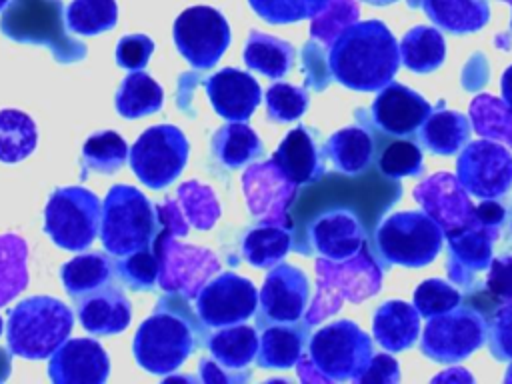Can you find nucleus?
Instances as JSON below:
<instances>
[{
	"label": "nucleus",
	"instance_id": "nucleus-1",
	"mask_svg": "<svg viewBox=\"0 0 512 384\" xmlns=\"http://www.w3.org/2000/svg\"><path fill=\"white\" fill-rule=\"evenodd\" d=\"M400 62L398 44L380 20L352 22L330 44L328 68L350 90L376 92L386 86Z\"/></svg>",
	"mask_w": 512,
	"mask_h": 384
},
{
	"label": "nucleus",
	"instance_id": "nucleus-2",
	"mask_svg": "<svg viewBox=\"0 0 512 384\" xmlns=\"http://www.w3.org/2000/svg\"><path fill=\"white\" fill-rule=\"evenodd\" d=\"M196 348V328L178 296L160 298L134 336V358L152 374H170Z\"/></svg>",
	"mask_w": 512,
	"mask_h": 384
},
{
	"label": "nucleus",
	"instance_id": "nucleus-3",
	"mask_svg": "<svg viewBox=\"0 0 512 384\" xmlns=\"http://www.w3.org/2000/svg\"><path fill=\"white\" fill-rule=\"evenodd\" d=\"M74 324L70 308L52 296H30L8 312V350L20 358H48L66 342Z\"/></svg>",
	"mask_w": 512,
	"mask_h": 384
},
{
	"label": "nucleus",
	"instance_id": "nucleus-4",
	"mask_svg": "<svg viewBox=\"0 0 512 384\" xmlns=\"http://www.w3.org/2000/svg\"><path fill=\"white\" fill-rule=\"evenodd\" d=\"M158 232L156 208L134 186L108 190L100 212V240L108 254L126 256L152 244Z\"/></svg>",
	"mask_w": 512,
	"mask_h": 384
},
{
	"label": "nucleus",
	"instance_id": "nucleus-5",
	"mask_svg": "<svg viewBox=\"0 0 512 384\" xmlns=\"http://www.w3.org/2000/svg\"><path fill=\"white\" fill-rule=\"evenodd\" d=\"M0 30L16 42L50 48L62 64L86 58V46L64 28V10L58 0H14L0 20Z\"/></svg>",
	"mask_w": 512,
	"mask_h": 384
},
{
	"label": "nucleus",
	"instance_id": "nucleus-6",
	"mask_svg": "<svg viewBox=\"0 0 512 384\" xmlns=\"http://www.w3.org/2000/svg\"><path fill=\"white\" fill-rule=\"evenodd\" d=\"M442 226L424 212H396L376 230V248L388 264L420 268L440 252Z\"/></svg>",
	"mask_w": 512,
	"mask_h": 384
},
{
	"label": "nucleus",
	"instance_id": "nucleus-7",
	"mask_svg": "<svg viewBox=\"0 0 512 384\" xmlns=\"http://www.w3.org/2000/svg\"><path fill=\"white\" fill-rule=\"evenodd\" d=\"M308 356L318 380H358L372 358V342L354 322L338 320L312 336Z\"/></svg>",
	"mask_w": 512,
	"mask_h": 384
},
{
	"label": "nucleus",
	"instance_id": "nucleus-8",
	"mask_svg": "<svg viewBox=\"0 0 512 384\" xmlns=\"http://www.w3.org/2000/svg\"><path fill=\"white\" fill-rule=\"evenodd\" d=\"M100 200L82 186L54 190L44 208V232L64 250L80 252L100 230Z\"/></svg>",
	"mask_w": 512,
	"mask_h": 384
},
{
	"label": "nucleus",
	"instance_id": "nucleus-9",
	"mask_svg": "<svg viewBox=\"0 0 512 384\" xmlns=\"http://www.w3.org/2000/svg\"><path fill=\"white\" fill-rule=\"evenodd\" d=\"M186 158L188 140L182 130L172 124H158L144 130L128 154L132 172L152 190H162L172 184L186 166Z\"/></svg>",
	"mask_w": 512,
	"mask_h": 384
},
{
	"label": "nucleus",
	"instance_id": "nucleus-10",
	"mask_svg": "<svg viewBox=\"0 0 512 384\" xmlns=\"http://www.w3.org/2000/svg\"><path fill=\"white\" fill-rule=\"evenodd\" d=\"M152 246L158 254V284L166 292L192 298L200 292L206 278L218 270V260L210 250L180 244L162 228H158Z\"/></svg>",
	"mask_w": 512,
	"mask_h": 384
},
{
	"label": "nucleus",
	"instance_id": "nucleus-11",
	"mask_svg": "<svg viewBox=\"0 0 512 384\" xmlns=\"http://www.w3.org/2000/svg\"><path fill=\"white\" fill-rule=\"evenodd\" d=\"M178 52L192 68H212L230 44V26L226 18L210 6L186 8L172 30Z\"/></svg>",
	"mask_w": 512,
	"mask_h": 384
},
{
	"label": "nucleus",
	"instance_id": "nucleus-12",
	"mask_svg": "<svg viewBox=\"0 0 512 384\" xmlns=\"http://www.w3.org/2000/svg\"><path fill=\"white\" fill-rule=\"evenodd\" d=\"M486 336L482 316L472 308H452L430 316L422 334V354L436 362L454 364L472 354Z\"/></svg>",
	"mask_w": 512,
	"mask_h": 384
},
{
	"label": "nucleus",
	"instance_id": "nucleus-13",
	"mask_svg": "<svg viewBox=\"0 0 512 384\" xmlns=\"http://www.w3.org/2000/svg\"><path fill=\"white\" fill-rule=\"evenodd\" d=\"M256 288L248 278L224 272L200 288L196 312L206 326H232L256 310Z\"/></svg>",
	"mask_w": 512,
	"mask_h": 384
},
{
	"label": "nucleus",
	"instance_id": "nucleus-14",
	"mask_svg": "<svg viewBox=\"0 0 512 384\" xmlns=\"http://www.w3.org/2000/svg\"><path fill=\"white\" fill-rule=\"evenodd\" d=\"M458 182L480 198H496L512 184V154L490 140L472 142L458 158Z\"/></svg>",
	"mask_w": 512,
	"mask_h": 384
},
{
	"label": "nucleus",
	"instance_id": "nucleus-15",
	"mask_svg": "<svg viewBox=\"0 0 512 384\" xmlns=\"http://www.w3.org/2000/svg\"><path fill=\"white\" fill-rule=\"evenodd\" d=\"M108 372V354L92 338L66 340L48 362V376L56 384H102Z\"/></svg>",
	"mask_w": 512,
	"mask_h": 384
},
{
	"label": "nucleus",
	"instance_id": "nucleus-16",
	"mask_svg": "<svg viewBox=\"0 0 512 384\" xmlns=\"http://www.w3.org/2000/svg\"><path fill=\"white\" fill-rule=\"evenodd\" d=\"M308 300V278L302 270L280 264L272 268L260 292L262 314L272 322H294Z\"/></svg>",
	"mask_w": 512,
	"mask_h": 384
},
{
	"label": "nucleus",
	"instance_id": "nucleus-17",
	"mask_svg": "<svg viewBox=\"0 0 512 384\" xmlns=\"http://www.w3.org/2000/svg\"><path fill=\"white\" fill-rule=\"evenodd\" d=\"M206 94L216 114L230 122L250 118L262 98L258 82L236 68H222L212 74L206 80Z\"/></svg>",
	"mask_w": 512,
	"mask_h": 384
},
{
	"label": "nucleus",
	"instance_id": "nucleus-18",
	"mask_svg": "<svg viewBox=\"0 0 512 384\" xmlns=\"http://www.w3.org/2000/svg\"><path fill=\"white\" fill-rule=\"evenodd\" d=\"M432 112L430 104L404 84H388L372 104V116L376 124L396 136L414 132Z\"/></svg>",
	"mask_w": 512,
	"mask_h": 384
},
{
	"label": "nucleus",
	"instance_id": "nucleus-19",
	"mask_svg": "<svg viewBox=\"0 0 512 384\" xmlns=\"http://www.w3.org/2000/svg\"><path fill=\"white\" fill-rule=\"evenodd\" d=\"M130 302L122 290L114 286H100L78 302V318L84 330L96 336L120 334L130 324Z\"/></svg>",
	"mask_w": 512,
	"mask_h": 384
},
{
	"label": "nucleus",
	"instance_id": "nucleus-20",
	"mask_svg": "<svg viewBox=\"0 0 512 384\" xmlns=\"http://www.w3.org/2000/svg\"><path fill=\"white\" fill-rule=\"evenodd\" d=\"M316 250L330 260H348L356 256L364 244V232L356 216L348 210H332L322 214L310 226Z\"/></svg>",
	"mask_w": 512,
	"mask_h": 384
},
{
	"label": "nucleus",
	"instance_id": "nucleus-21",
	"mask_svg": "<svg viewBox=\"0 0 512 384\" xmlns=\"http://www.w3.org/2000/svg\"><path fill=\"white\" fill-rule=\"evenodd\" d=\"M276 170L282 174V178L292 184H308L322 176L324 166L318 158L316 146L306 132V128L298 126L286 134V138L280 142L274 158H272Z\"/></svg>",
	"mask_w": 512,
	"mask_h": 384
},
{
	"label": "nucleus",
	"instance_id": "nucleus-22",
	"mask_svg": "<svg viewBox=\"0 0 512 384\" xmlns=\"http://www.w3.org/2000/svg\"><path fill=\"white\" fill-rule=\"evenodd\" d=\"M496 230L490 224L474 222L450 232V276L462 278V272H478L488 266L490 246Z\"/></svg>",
	"mask_w": 512,
	"mask_h": 384
},
{
	"label": "nucleus",
	"instance_id": "nucleus-23",
	"mask_svg": "<svg viewBox=\"0 0 512 384\" xmlns=\"http://www.w3.org/2000/svg\"><path fill=\"white\" fill-rule=\"evenodd\" d=\"M372 330L382 348L400 352L412 346L420 332L418 310L402 300H388L376 310Z\"/></svg>",
	"mask_w": 512,
	"mask_h": 384
},
{
	"label": "nucleus",
	"instance_id": "nucleus-24",
	"mask_svg": "<svg viewBox=\"0 0 512 384\" xmlns=\"http://www.w3.org/2000/svg\"><path fill=\"white\" fill-rule=\"evenodd\" d=\"M420 6L434 24L454 34L474 32L490 18L486 0H422Z\"/></svg>",
	"mask_w": 512,
	"mask_h": 384
},
{
	"label": "nucleus",
	"instance_id": "nucleus-25",
	"mask_svg": "<svg viewBox=\"0 0 512 384\" xmlns=\"http://www.w3.org/2000/svg\"><path fill=\"white\" fill-rule=\"evenodd\" d=\"M164 92L160 84L146 72L134 70L128 74L116 94V110L124 118H140L162 108Z\"/></svg>",
	"mask_w": 512,
	"mask_h": 384
},
{
	"label": "nucleus",
	"instance_id": "nucleus-26",
	"mask_svg": "<svg viewBox=\"0 0 512 384\" xmlns=\"http://www.w3.org/2000/svg\"><path fill=\"white\" fill-rule=\"evenodd\" d=\"M398 52L406 68L418 74H426L444 62L446 46L442 34L436 28L416 26L404 34Z\"/></svg>",
	"mask_w": 512,
	"mask_h": 384
},
{
	"label": "nucleus",
	"instance_id": "nucleus-27",
	"mask_svg": "<svg viewBox=\"0 0 512 384\" xmlns=\"http://www.w3.org/2000/svg\"><path fill=\"white\" fill-rule=\"evenodd\" d=\"M38 142L34 120L16 108L0 110V162L14 164L32 154Z\"/></svg>",
	"mask_w": 512,
	"mask_h": 384
},
{
	"label": "nucleus",
	"instance_id": "nucleus-28",
	"mask_svg": "<svg viewBox=\"0 0 512 384\" xmlns=\"http://www.w3.org/2000/svg\"><path fill=\"white\" fill-rule=\"evenodd\" d=\"M470 124L468 118L460 112L438 110L430 112L422 122L420 138L426 148L434 154H454L468 138Z\"/></svg>",
	"mask_w": 512,
	"mask_h": 384
},
{
	"label": "nucleus",
	"instance_id": "nucleus-29",
	"mask_svg": "<svg viewBox=\"0 0 512 384\" xmlns=\"http://www.w3.org/2000/svg\"><path fill=\"white\" fill-rule=\"evenodd\" d=\"M112 276L110 260L100 252H88L72 258L60 268V278L70 296L82 298L108 284Z\"/></svg>",
	"mask_w": 512,
	"mask_h": 384
},
{
	"label": "nucleus",
	"instance_id": "nucleus-30",
	"mask_svg": "<svg viewBox=\"0 0 512 384\" xmlns=\"http://www.w3.org/2000/svg\"><path fill=\"white\" fill-rule=\"evenodd\" d=\"M294 60V48L270 34L252 32L246 48L244 62L248 68L262 72L268 78H282Z\"/></svg>",
	"mask_w": 512,
	"mask_h": 384
},
{
	"label": "nucleus",
	"instance_id": "nucleus-31",
	"mask_svg": "<svg viewBox=\"0 0 512 384\" xmlns=\"http://www.w3.org/2000/svg\"><path fill=\"white\" fill-rule=\"evenodd\" d=\"M28 246L18 234L0 236V306L14 300L28 284Z\"/></svg>",
	"mask_w": 512,
	"mask_h": 384
},
{
	"label": "nucleus",
	"instance_id": "nucleus-32",
	"mask_svg": "<svg viewBox=\"0 0 512 384\" xmlns=\"http://www.w3.org/2000/svg\"><path fill=\"white\" fill-rule=\"evenodd\" d=\"M212 358L230 370L248 366L258 350V336L250 326H230L208 340Z\"/></svg>",
	"mask_w": 512,
	"mask_h": 384
},
{
	"label": "nucleus",
	"instance_id": "nucleus-33",
	"mask_svg": "<svg viewBox=\"0 0 512 384\" xmlns=\"http://www.w3.org/2000/svg\"><path fill=\"white\" fill-rule=\"evenodd\" d=\"M326 152L340 172L358 174L372 158V138L362 128L350 126L332 134Z\"/></svg>",
	"mask_w": 512,
	"mask_h": 384
},
{
	"label": "nucleus",
	"instance_id": "nucleus-34",
	"mask_svg": "<svg viewBox=\"0 0 512 384\" xmlns=\"http://www.w3.org/2000/svg\"><path fill=\"white\" fill-rule=\"evenodd\" d=\"M116 20V0H72L66 8V28L80 36H94L112 30Z\"/></svg>",
	"mask_w": 512,
	"mask_h": 384
},
{
	"label": "nucleus",
	"instance_id": "nucleus-35",
	"mask_svg": "<svg viewBox=\"0 0 512 384\" xmlns=\"http://www.w3.org/2000/svg\"><path fill=\"white\" fill-rule=\"evenodd\" d=\"M212 150L220 164L238 168L260 154V140L246 124H228L214 134Z\"/></svg>",
	"mask_w": 512,
	"mask_h": 384
},
{
	"label": "nucleus",
	"instance_id": "nucleus-36",
	"mask_svg": "<svg viewBox=\"0 0 512 384\" xmlns=\"http://www.w3.org/2000/svg\"><path fill=\"white\" fill-rule=\"evenodd\" d=\"M128 158V146L118 132L104 130L92 134L82 146V172L88 170L100 174H114L118 172Z\"/></svg>",
	"mask_w": 512,
	"mask_h": 384
},
{
	"label": "nucleus",
	"instance_id": "nucleus-37",
	"mask_svg": "<svg viewBox=\"0 0 512 384\" xmlns=\"http://www.w3.org/2000/svg\"><path fill=\"white\" fill-rule=\"evenodd\" d=\"M288 248H290L288 232L270 222L250 230L242 244L244 258L258 268L276 264L288 252Z\"/></svg>",
	"mask_w": 512,
	"mask_h": 384
},
{
	"label": "nucleus",
	"instance_id": "nucleus-38",
	"mask_svg": "<svg viewBox=\"0 0 512 384\" xmlns=\"http://www.w3.org/2000/svg\"><path fill=\"white\" fill-rule=\"evenodd\" d=\"M302 354V334L294 328L272 326L262 334L258 364L262 368H290Z\"/></svg>",
	"mask_w": 512,
	"mask_h": 384
},
{
	"label": "nucleus",
	"instance_id": "nucleus-39",
	"mask_svg": "<svg viewBox=\"0 0 512 384\" xmlns=\"http://www.w3.org/2000/svg\"><path fill=\"white\" fill-rule=\"evenodd\" d=\"M174 202H176L182 218L188 222V226L192 224L194 228H200V230L210 228L220 214L218 200L214 198L212 190L196 180L184 182L178 188Z\"/></svg>",
	"mask_w": 512,
	"mask_h": 384
},
{
	"label": "nucleus",
	"instance_id": "nucleus-40",
	"mask_svg": "<svg viewBox=\"0 0 512 384\" xmlns=\"http://www.w3.org/2000/svg\"><path fill=\"white\" fill-rule=\"evenodd\" d=\"M116 272L132 290H150L158 282V254L152 244L126 254L116 262Z\"/></svg>",
	"mask_w": 512,
	"mask_h": 384
},
{
	"label": "nucleus",
	"instance_id": "nucleus-41",
	"mask_svg": "<svg viewBox=\"0 0 512 384\" xmlns=\"http://www.w3.org/2000/svg\"><path fill=\"white\" fill-rule=\"evenodd\" d=\"M252 10L270 24H290L314 18L328 0H248Z\"/></svg>",
	"mask_w": 512,
	"mask_h": 384
},
{
	"label": "nucleus",
	"instance_id": "nucleus-42",
	"mask_svg": "<svg viewBox=\"0 0 512 384\" xmlns=\"http://www.w3.org/2000/svg\"><path fill=\"white\" fill-rule=\"evenodd\" d=\"M358 18V6L354 0H328V4L312 18L310 34L326 44Z\"/></svg>",
	"mask_w": 512,
	"mask_h": 384
},
{
	"label": "nucleus",
	"instance_id": "nucleus-43",
	"mask_svg": "<svg viewBox=\"0 0 512 384\" xmlns=\"http://www.w3.org/2000/svg\"><path fill=\"white\" fill-rule=\"evenodd\" d=\"M460 304V292L448 282L430 278L424 280L414 292V306L424 318L448 312Z\"/></svg>",
	"mask_w": 512,
	"mask_h": 384
},
{
	"label": "nucleus",
	"instance_id": "nucleus-44",
	"mask_svg": "<svg viewBox=\"0 0 512 384\" xmlns=\"http://www.w3.org/2000/svg\"><path fill=\"white\" fill-rule=\"evenodd\" d=\"M266 106L270 118L278 122H292L300 118L308 106V94L286 82H278L266 92Z\"/></svg>",
	"mask_w": 512,
	"mask_h": 384
},
{
	"label": "nucleus",
	"instance_id": "nucleus-45",
	"mask_svg": "<svg viewBox=\"0 0 512 384\" xmlns=\"http://www.w3.org/2000/svg\"><path fill=\"white\" fill-rule=\"evenodd\" d=\"M380 170L386 176H414L422 170V154L412 142H392L380 156Z\"/></svg>",
	"mask_w": 512,
	"mask_h": 384
},
{
	"label": "nucleus",
	"instance_id": "nucleus-46",
	"mask_svg": "<svg viewBox=\"0 0 512 384\" xmlns=\"http://www.w3.org/2000/svg\"><path fill=\"white\" fill-rule=\"evenodd\" d=\"M154 52V42L146 34L122 36L116 46V62L126 70H140L148 64Z\"/></svg>",
	"mask_w": 512,
	"mask_h": 384
},
{
	"label": "nucleus",
	"instance_id": "nucleus-47",
	"mask_svg": "<svg viewBox=\"0 0 512 384\" xmlns=\"http://www.w3.org/2000/svg\"><path fill=\"white\" fill-rule=\"evenodd\" d=\"M492 354L500 360H512V304L502 308L490 332Z\"/></svg>",
	"mask_w": 512,
	"mask_h": 384
},
{
	"label": "nucleus",
	"instance_id": "nucleus-48",
	"mask_svg": "<svg viewBox=\"0 0 512 384\" xmlns=\"http://www.w3.org/2000/svg\"><path fill=\"white\" fill-rule=\"evenodd\" d=\"M398 364L386 354H376L370 358L368 366L360 374L358 382H398Z\"/></svg>",
	"mask_w": 512,
	"mask_h": 384
},
{
	"label": "nucleus",
	"instance_id": "nucleus-49",
	"mask_svg": "<svg viewBox=\"0 0 512 384\" xmlns=\"http://www.w3.org/2000/svg\"><path fill=\"white\" fill-rule=\"evenodd\" d=\"M488 288L502 300H512V258L494 260L488 272Z\"/></svg>",
	"mask_w": 512,
	"mask_h": 384
},
{
	"label": "nucleus",
	"instance_id": "nucleus-50",
	"mask_svg": "<svg viewBox=\"0 0 512 384\" xmlns=\"http://www.w3.org/2000/svg\"><path fill=\"white\" fill-rule=\"evenodd\" d=\"M474 212H476V218H478L480 222L490 224V226H496V224L500 222V218L504 216L502 208H500L498 204H494V202H484V204H480L478 208H474Z\"/></svg>",
	"mask_w": 512,
	"mask_h": 384
},
{
	"label": "nucleus",
	"instance_id": "nucleus-51",
	"mask_svg": "<svg viewBox=\"0 0 512 384\" xmlns=\"http://www.w3.org/2000/svg\"><path fill=\"white\" fill-rule=\"evenodd\" d=\"M500 90H502V100H504V104H506L508 110L512 112V66L502 74Z\"/></svg>",
	"mask_w": 512,
	"mask_h": 384
},
{
	"label": "nucleus",
	"instance_id": "nucleus-52",
	"mask_svg": "<svg viewBox=\"0 0 512 384\" xmlns=\"http://www.w3.org/2000/svg\"><path fill=\"white\" fill-rule=\"evenodd\" d=\"M10 374V356L0 348V382L6 380Z\"/></svg>",
	"mask_w": 512,
	"mask_h": 384
},
{
	"label": "nucleus",
	"instance_id": "nucleus-53",
	"mask_svg": "<svg viewBox=\"0 0 512 384\" xmlns=\"http://www.w3.org/2000/svg\"><path fill=\"white\" fill-rule=\"evenodd\" d=\"M362 2H368V4H372V6H386V4H392V2H396V0H362Z\"/></svg>",
	"mask_w": 512,
	"mask_h": 384
},
{
	"label": "nucleus",
	"instance_id": "nucleus-54",
	"mask_svg": "<svg viewBox=\"0 0 512 384\" xmlns=\"http://www.w3.org/2000/svg\"><path fill=\"white\" fill-rule=\"evenodd\" d=\"M8 2H10V0H0V10H4V8L8 6Z\"/></svg>",
	"mask_w": 512,
	"mask_h": 384
},
{
	"label": "nucleus",
	"instance_id": "nucleus-55",
	"mask_svg": "<svg viewBox=\"0 0 512 384\" xmlns=\"http://www.w3.org/2000/svg\"><path fill=\"white\" fill-rule=\"evenodd\" d=\"M0 334H2V318H0Z\"/></svg>",
	"mask_w": 512,
	"mask_h": 384
},
{
	"label": "nucleus",
	"instance_id": "nucleus-56",
	"mask_svg": "<svg viewBox=\"0 0 512 384\" xmlns=\"http://www.w3.org/2000/svg\"><path fill=\"white\" fill-rule=\"evenodd\" d=\"M508 2H512V0H508Z\"/></svg>",
	"mask_w": 512,
	"mask_h": 384
}]
</instances>
